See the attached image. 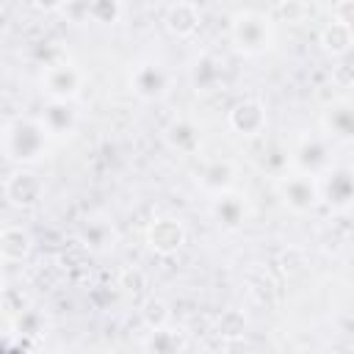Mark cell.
<instances>
[{
  "instance_id": "6da1fadb",
  "label": "cell",
  "mask_w": 354,
  "mask_h": 354,
  "mask_svg": "<svg viewBox=\"0 0 354 354\" xmlns=\"http://www.w3.org/2000/svg\"><path fill=\"white\" fill-rule=\"evenodd\" d=\"M47 138H50V130L44 127L41 119L22 116V119H14L6 127L3 149L17 163H36L47 152Z\"/></svg>"
},
{
  "instance_id": "7a4b0ae2",
  "label": "cell",
  "mask_w": 354,
  "mask_h": 354,
  "mask_svg": "<svg viewBox=\"0 0 354 354\" xmlns=\"http://www.w3.org/2000/svg\"><path fill=\"white\" fill-rule=\"evenodd\" d=\"M230 39L238 53L243 55H260L274 41V25L260 11H238L230 25Z\"/></svg>"
},
{
  "instance_id": "3957f363",
  "label": "cell",
  "mask_w": 354,
  "mask_h": 354,
  "mask_svg": "<svg viewBox=\"0 0 354 354\" xmlns=\"http://www.w3.org/2000/svg\"><path fill=\"white\" fill-rule=\"evenodd\" d=\"M277 191H279V199L285 202V207L296 216H307L315 210V205L321 202V194H318V180L313 174H304V171H293V174H279L277 177Z\"/></svg>"
},
{
  "instance_id": "277c9868",
  "label": "cell",
  "mask_w": 354,
  "mask_h": 354,
  "mask_svg": "<svg viewBox=\"0 0 354 354\" xmlns=\"http://www.w3.org/2000/svg\"><path fill=\"white\" fill-rule=\"evenodd\" d=\"M80 86H83V72L72 61H53L41 72V91L50 100L69 102L80 94Z\"/></svg>"
},
{
  "instance_id": "5b68a950",
  "label": "cell",
  "mask_w": 354,
  "mask_h": 354,
  "mask_svg": "<svg viewBox=\"0 0 354 354\" xmlns=\"http://www.w3.org/2000/svg\"><path fill=\"white\" fill-rule=\"evenodd\" d=\"M290 163L296 166V171L321 177V174L332 166L329 141H326L324 136H301V138L296 141V147L290 149Z\"/></svg>"
},
{
  "instance_id": "8992f818",
  "label": "cell",
  "mask_w": 354,
  "mask_h": 354,
  "mask_svg": "<svg viewBox=\"0 0 354 354\" xmlns=\"http://www.w3.org/2000/svg\"><path fill=\"white\" fill-rule=\"evenodd\" d=\"M147 243H149V249L155 254H163V257L180 252L183 243H185V227H183V221L174 218V216H158L147 227Z\"/></svg>"
},
{
  "instance_id": "52a82bcc",
  "label": "cell",
  "mask_w": 354,
  "mask_h": 354,
  "mask_svg": "<svg viewBox=\"0 0 354 354\" xmlns=\"http://www.w3.org/2000/svg\"><path fill=\"white\" fill-rule=\"evenodd\" d=\"M326 180H324V185L318 183V194H321V199L332 207V210H348V205H351V196H354V185H351V171L343 166V169H335V166H329L326 171Z\"/></svg>"
},
{
  "instance_id": "ba28073f",
  "label": "cell",
  "mask_w": 354,
  "mask_h": 354,
  "mask_svg": "<svg viewBox=\"0 0 354 354\" xmlns=\"http://www.w3.org/2000/svg\"><path fill=\"white\" fill-rule=\"evenodd\" d=\"M130 86L141 100H158L169 88V72L155 61L138 64L133 69V75H130Z\"/></svg>"
},
{
  "instance_id": "9c48e42d",
  "label": "cell",
  "mask_w": 354,
  "mask_h": 354,
  "mask_svg": "<svg viewBox=\"0 0 354 354\" xmlns=\"http://www.w3.org/2000/svg\"><path fill=\"white\" fill-rule=\"evenodd\" d=\"M268 124V116H266V105L260 100H241L232 111H230V127L238 133V136H260Z\"/></svg>"
},
{
  "instance_id": "30bf717a",
  "label": "cell",
  "mask_w": 354,
  "mask_h": 354,
  "mask_svg": "<svg viewBox=\"0 0 354 354\" xmlns=\"http://www.w3.org/2000/svg\"><path fill=\"white\" fill-rule=\"evenodd\" d=\"M6 199L14 205V207H36L39 199H41V180L33 174V171H14L8 180H6Z\"/></svg>"
},
{
  "instance_id": "8fae6325",
  "label": "cell",
  "mask_w": 354,
  "mask_h": 354,
  "mask_svg": "<svg viewBox=\"0 0 354 354\" xmlns=\"http://www.w3.org/2000/svg\"><path fill=\"white\" fill-rule=\"evenodd\" d=\"M210 213H213V218H216L224 230H238V227L243 224V218H246V199H243L238 191L227 188V191H221V194H213V199H210Z\"/></svg>"
},
{
  "instance_id": "7c38bea8",
  "label": "cell",
  "mask_w": 354,
  "mask_h": 354,
  "mask_svg": "<svg viewBox=\"0 0 354 354\" xmlns=\"http://www.w3.org/2000/svg\"><path fill=\"white\" fill-rule=\"evenodd\" d=\"M321 127L332 138H351V133H354V111H351L348 97H337L324 108Z\"/></svg>"
},
{
  "instance_id": "4fadbf2b",
  "label": "cell",
  "mask_w": 354,
  "mask_h": 354,
  "mask_svg": "<svg viewBox=\"0 0 354 354\" xmlns=\"http://www.w3.org/2000/svg\"><path fill=\"white\" fill-rule=\"evenodd\" d=\"M166 144L180 152V155H194L202 144V133H199V124L191 122V119H174L169 127H166Z\"/></svg>"
},
{
  "instance_id": "5bb4252c",
  "label": "cell",
  "mask_w": 354,
  "mask_h": 354,
  "mask_svg": "<svg viewBox=\"0 0 354 354\" xmlns=\"http://www.w3.org/2000/svg\"><path fill=\"white\" fill-rule=\"evenodd\" d=\"M354 44V33H351V22H340V19H329L321 30V47L326 55L332 58H346L348 50Z\"/></svg>"
},
{
  "instance_id": "9a60e30c",
  "label": "cell",
  "mask_w": 354,
  "mask_h": 354,
  "mask_svg": "<svg viewBox=\"0 0 354 354\" xmlns=\"http://www.w3.org/2000/svg\"><path fill=\"white\" fill-rule=\"evenodd\" d=\"M33 249V238L25 227H3L0 230V260L6 263H19V260H28Z\"/></svg>"
},
{
  "instance_id": "2e32d148",
  "label": "cell",
  "mask_w": 354,
  "mask_h": 354,
  "mask_svg": "<svg viewBox=\"0 0 354 354\" xmlns=\"http://www.w3.org/2000/svg\"><path fill=\"white\" fill-rule=\"evenodd\" d=\"M166 28H169V33H174V36H180V39H185V36H194L196 33V28H199V8L194 6V3H188V0H177V3H171L169 6V11H166Z\"/></svg>"
},
{
  "instance_id": "e0dca14e",
  "label": "cell",
  "mask_w": 354,
  "mask_h": 354,
  "mask_svg": "<svg viewBox=\"0 0 354 354\" xmlns=\"http://www.w3.org/2000/svg\"><path fill=\"white\" fill-rule=\"evenodd\" d=\"M232 180H235V166L230 160H207L202 169H199V177L196 183L213 196V194H221L227 188H232Z\"/></svg>"
},
{
  "instance_id": "ac0fdd59",
  "label": "cell",
  "mask_w": 354,
  "mask_h": 354,
  "mask_svg": "<svg viewBox=\"0 0 354 354\" xmlns=\"http://www.w3.org/2000/svg\"><path fill=\"white\" fill-rule=\"evenodd\" d=\"M41 122H44V127L50 130V136H66V133H72V127H75V113L69 111L66 102L53 100L50 108L44 111Z\"/></svg>"
},
{
  "instance_id": "d6986e66",
  "label": "cell",
  "mask_w": 354,
  "mask_h": 354,
  "mask_svg": "<svg viewBox=\"0 0 354 354\" xmlns=\"http://www.w3.org/2000/svg\"><path fill=\"white\" fill-rule=\"evenodd\" d=\"M141 321H144L149 329H163V326H169V321H171V310H169V304H166L163 299L152 296V299H147L144 307H141Z\"/></svg>"
},
{
  "instance_id": "ffe728a7",
  "label": "cell",
  "mask_w": 354,
  "mask_h": 354,
  "mask_svg": "<svg viewBox=\"0 0 354 354\" xmlns=\"http://www.w3.org/2000/svg\"><path fill=\"white\" fill-rule=\"evenodd\" d=\"M149 351H177V348H183L185 343H183V337L177 335V332H169L166 326L163 329H152V337L144 343Z\"/></svg>"
},
{
  "instance_id": "44dd1931",
  "label": "cell",
  "mask_w": 354,
  "mask_h": 354,
  "mask_svg": "<svg viewBox=\"0 0 354 354\" xmlns=\"http://www.w3.org/2000/svg\"><path fill=\"white\" fill-rule=\"evenodd\" d=\"M83 241H86V246L105 249V246L113 241V230H111V224H105V221H88V227L83 230Z\"/></svg>"
},
{
  "instance_id": "7402d4cb",
  "label": "cell",
  "mask_w": 354,
  "mask_h": 354,
  "mask_svg": "<svg viewBox=\"0 0 354 354\" xmlns=\"http://www.w3.org/2000/svg\"><path fill=\"white\" fill-rule=\"evenodd\" d=\"M218 77H221V66H218L213 58H202V61H196L194 80H196V86H199V88H210Z\"/></svg>"
},
{
  "instance_id": "603a6c76",
  "label": "cell",
  "mask_w": 354,
  "mask_h": 354,
  "mask_svg": "<svg viewBox=\"0 0 354 354\" xmlns=\"http://www.w3.org/2000/svg\"><path fill=\"white\" fill-rule=\"evenodd\" d=\"M61 11H64V17H66L69 22L83 25V22L91 19V0H64Z\"/></svg>"
},
{
  "instance_id": "cb8c5ba5",
  "label": "cell",
  "mask_w": 354,
  "mask_h": 354,
  "mask_svg": "<svg viewBox=\"0 0 354 354\" xmlns=\"http://www.w3.org/2000/svg\"><path fill=\"white\" fill-rule=\"evenodd\" d=\"M91 19L94 22H116L119 19V3L116 0H91Z\"/></svg>"
},
{
  "instance_id": "d4e9b609",
  "label": "cell",
  "mask_w": 354,
  "mask_h": 354,
  "mask_svg": "<svg viewBox=\"0 0 354 354\" xmlns=\"http://www.w3.org/2000/svg\"><path fill=\"white\" fill-rule=\"evenodd\" d=\"M243 329H246V318H243L238 310H227V313L218 318V332L227 335V337L243 335Z\"/></svg>"
},
{
  "instance_id": "484cf974",
  "label": "cell",
  "mask_w": 354,
  "mask_h": 354,
  "mask_svg": "<svg viewBox=\"0 0 354 354\" xmlns=\"http://www.w3.org/2000/svg\"><path fill=\"white\" fill-rule=\"evenodd\" d=\"M119 285H122L127 293L138 296V293L147 288V277H144L138 268H124V271H122V277H119Z\"/></svg>"
},
{
  "instance_id": "4316f807",
  "label": "cell",
  "mask_w": 354,
  "mask_h": 354,
  "mask_svg": "<svg viewBox=\"0 0 354 354\" xmlns=\"http://www.w3.org/2000/svg\"><path fill=\"white\" fill-rule=\"evenodd\" d=\"M279 8H282V14L288 19H301V14H304V3L301 0H285V3H279Z\"/></svg>"
},
{
  "instance_id": "83f0119b",
  "label": "cell",
  "mask_w": 354,
  "mask_h": 354,
  "mask_svg": "<svg viewBox=\"0 0 354 354\" xmlns=\"http://www.w3.org/2000/svg\"><path fill=\"white\" fill-rule=\"evenodd\" d=\"M335 86H340V88H348V86H351V77H348V66H346V64H340V66H337Z\"/></svg>"
},
{
  "instance_id": "f1b7e54d",
  "label": "cell",
  "mask_w": 354,
  "mask_h": 354,
  "mask_svg": "<svg viewBox=\"0 0 354 354\" xmlns=\"http://www.w3.org/2000/svg\"><path fill=\"white\" fill-rule=\"evenodd\" d=\"M33 3H36V8H44V11H55L64 6V0H33Z\"/></svg>"
},
{
  "instance_id": "f546056e",
  "label": "cell",
  "mask_w": 354,
  "mask_h": 354,
  "mask_svg": "<svg viewBox=\"0 0 354 354\" xmlns=\"http://www.w3.org/2000/svg\"><path fill=\"white\" fill-rule=\"evenodd\" d=\"M274 3H277V6H279V3H285V0H274Z\"/></svg>"
}]
</instances>
